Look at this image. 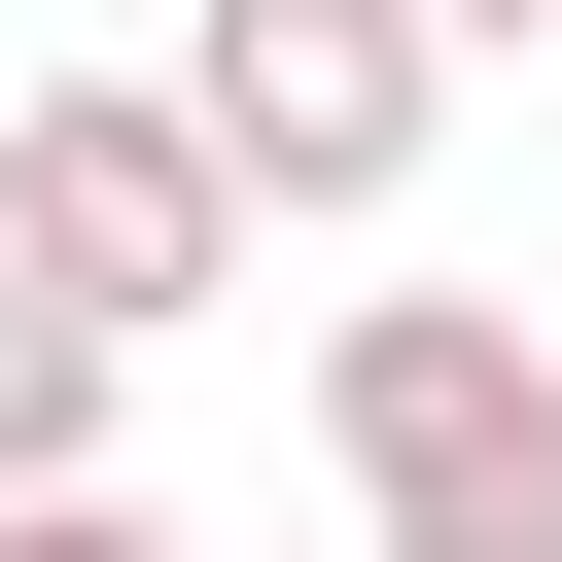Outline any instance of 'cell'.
<instances>
[{
	"label": "cell",
	"mask_w": 562,
	"mask_h": 562,
	"mask_svg": "<svg viewBox=\"0 0 562 562\" xmlns=\"http://www.w3.org/2000/svg\"><path fill=\"white\" fill-rule=\"evenodd\" d=\"M316 422H351V527H386V562H562V351H527L492 281H386V316L316 351Z\"/></svg>",
	"instance_id": "cell-1"
},
{
	"label": "cell",
	"mask_w": 562,
	"mask_h": 562,
	"mask_svg": "<svg viewBox=\"0 0 562 562\" xmlns=\"http://www.w3.org/2000/svg\"><path fill=\"white\" fill-rule=\"evenodd\" d=\"M0 246L140 351V316H211V281H246V140H211L176 70H35V105H0Z\"/></svg>",
	"instance_id": "cell-2"
},
{
	"label": "cell",
	"mask_w": 562,
	"mask_h": 562,
	"mask_svg": "<svg viewBox=\"0 0 562 562\" xmlns=\"http://www.w3.org/2000/svg\"><path fill=\"white\" fill-rule=\"evenodd\" d=\"M176 105L246 140V211H386L457 140V0H176Z\"/></svg>",
	"instance_id": "cell-3"
},
{
	"label": "cell",
	"mask_w": 562,
	"mask_h": 562,
	"mask_svg": "<svg viewBox=\"0 0 562 562\" xmlns=\"http://www.w3.org/2000/svg\"><path fill=\"white\" fill-rule=\"evenodd\" d=\"M0 492H105V316L0 246Z\"/></svg>",
	"instance_id": "cell-4"
},
{
	"label": "cell",
	"mask_w": 562,
	"mask_h": 562,
	"mask_svg": "<svg viewBox=\"0 0 562 562\" xmlns=\"http://www.w3.org/2000/svg\"><path fill=\"white\" fill-rule=\"evenodd\" d=\"M0 562H176V527H140V492H0Z\"/></svg>",
	"instance_id": "cell-5"
},
{
	"label": "cell",
	"mask_w": 562,
	"mask_h": 562,
	"mask_svg": "<svg viewBox=\"0 0 562 562\" xmlns=\"http://www.w3.org/2000/svg\"><path fill=\"white\" fill-rule=\"evenodd\" d=\"M457 35H562V0H457Z\"/></svg>",
	"instance_id": "cell-6"
},
{
	"label": "cell",
	"mask_w": 562,
	"mask_h": 562,
	"mask_svg": "<svg viewBox=\"0 0 562 562\" xmlns=\"http://www.w3.org/2000/svg\"><path fill=\"white\" fill-rule=\"evenodd\" d=\"M351 562H386V527H351Z\"/></svg>",
	"instance_id": "cell-7"
}]
</instances>
